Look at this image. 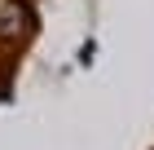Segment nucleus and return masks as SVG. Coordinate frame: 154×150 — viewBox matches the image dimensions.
<instances>
[]
</instances>
